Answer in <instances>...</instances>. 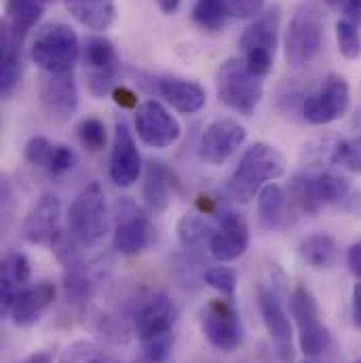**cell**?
Returning a JSON list of instances; mask_svg holds the SVG:
<instances>
[{
    "label": "cell",
    "mask_w": 361,
    "mask_h": 363,
    "mask_svg": "<svg viewBox=\"0 0 361 363\" xmlns=\"http://www.w3.org/2000/svg\"><path fill=\"white\" fill-rule=\"evenodd\" d=\"M258 308L274 347L279 363H294V330L285 311L287 277L277 264H271L256 289Z\"/></svg>",
    "instance_id": "obj_1"
},
{
    "label": "cell",
    "mask_w": 361,
    "mask_h": 363,
    "mask_svg": "<svg viewBox=\"0 0 361 363\" xmlns=\"http://www.w3.org/2000/svg\"><path fill=\"white\" fill-rule=\"evenodd\" d=\"M285 174V159L283 155L267 142L252 144L235 172L226 180V192L241 203H250L267 182L277 180Z\"/></svg>",
    "instance_id": "obj_2"
},
{
    "label": "cell",
    "mask_w": 361,
    "mask_h": 363,
    "mask_svg": "<svg viewBox=\"0 0 361 363\" xmlns=\"http://www.w3.org/2000/svg\"><path fill=\"white\" fill-rule=\"evenodd\" d=\"M81 55L79 34L62 21L43 26L30 47V57L45 74H68Z\"/></svg>",
    "instance_id": "obj_3"
},
{
    "label": "cell",
    "mask_w": 361,
    "mask_h": 363,
    "mask_svg": "<svg viewBox=\"0 0 361 363\" xmlns=\"http://www.w3.org/2000/svg\"><path fill=\"white\" fill-rule=\"evenodd\" d=\"M265 79L256 77L245 60L231 57L220 64L216 72L218 99L241 116H252L265 95Z\"/></svg>",
    "instance_id": "obj_4"
},
{
    "label": "cell",
    "mask_w": 361,
    "mask_h": 363,
    "mask_svg": "<svg viewBox=\"0 0 361 363\" xmlns=\"http://www.w3.org/2000/svg\"><path fill=\"white\" fill-rule=\"evenodd\" d=\"M108 203L99 182L87 184L72 201L68 211V230L83 245L91 247L108 233Z\"/></svg>",
    "instance_id": "obj_5"
},
{
    "label": "cell",
    "mask_w": 361,
    "mask_h": 363,
    "mask_svg": "<svg viewBox=\"0 0 361 363\" xmlns=\"http://www.w3.org/2000/svg\"><path fill=\"white\" fill-rule=\"evenodd\" d=\"M323 45V19L317 6L302 4L291 15L285 38H283V51L285 62L291 68H304L309 66Z\"/></svg>",
    "instance_id": "obj_6"
},
{
    "label": "cell",
    "mask_w": 361,
    "mask_h": 363,
    "mask_svg": "<svg viewBox=\"0 0 361 363\" xmlns=\"http://www.w3.org/2000/svg\"><path fill=\"white\" fill-rule=\"evenodd\" d=\"M279 23H281V6L274 4L265 13H260L256 21L248 26L239 38V47L243 51V60L248 68L260 79H267L271 74L274 51L279 43Z\"/></svg>",
    "instance_id": "obj_7"
},
{
    "label": "cell",
    "mask_w": 361,
    "mask_h": 363,
    "mask_svg": "<svg viewBox=\"0 0 361 363\" xmlns=\"http://www.w3.org/2000/svg\"><path fill=\"white\" fill-rule=\"evenodd\" d=\"M289 315L298 325V345L309 359L321 357L332 347V332L321 321V308L315 296L298 285L289 296Z\"/></svg>",
    "instance_id": "obj_8"
},
{
    "label": "cell",
    "mask_w": 361,
    "mask_h": 363,
    "mask_svg": "<svg viewBox=\"0 0 361 363\" xmlns=\"http://www.w3.org/2000/svg\"><path fill=\"white\" fill-rule=\"evenodd\" d=\"M351 182L332 172H306L291 180L289 196L302 213H319L328 205L343 203L349 196Z\"/></svg>",
    "instance_id": "obj_9"
},
{
    "label": "cell",
    "mask_w": 361,
    "mask_h": 363,
    "mask_svg": "<svg viewBox=\"0 0 361 363\" xmlns=\"http://www.w3.org/2000/svg\"><path fill=\"white\" fill-rule=\"evenodd\" d=\"M199 325L207 342L218 351L231 353L243 345L241 317L228 298L209 300L199 313Z\"/></svg>",
    "instance_id": "obj_10"
},
{
    "label": "cell",
    "mask_w": 361,
    "mask_h": 363,
    "mask_svg": "<svg viewBox=\"0 0 361 363\" xmlns=\"http://www.w3.org/2000/svg\"><path fill=\"white\" fill-rule=\"evenodd\" d=\"M155 237L150 218L129 199H121L114 205V230L112 247L123 256L142 254Z\"/></svg>",
    "instance_id": "obj_11"
},
{
    "label": "cell",
    "mask_w": 361,
    "mask_h": 363,
    "mask_svg": "<svg viewBox=\"0 0 361 363\" xmlns=\"http://www.w3.org/2000/svg\"><path fill=\"white\" fill-rule=\"evenodd\" d=\"M351 104V87L345 77L328 74L321 85L302 99V116L311 125H330L343 118Z\"/></svg>",
    "instance_id": "obj_12"
},
{
    "label": "cell",
    "mask_w": 361,
    "mask_h": 363,
    "mask_svg": "<svg viewBox=\"0 0 361 363\" xmlns=\"http://www.w3.org/2000/svg\"><path fill=\"white\" fill-rule=\"evenodd\" d=\"M83 62L87 74V89L93 97H104L114 91L118 77V53L106 36H89L83 47Z\"/></svg>",
    "instance_id": "obj_13"
},
{
    "label": "cell",
    "mask_w": 361,
    "mask_h": 363,
    "mask_svg": "<svg viewBox=\"0 0 361 363\" xmlns=\"http://www.w3.org/2000/svg\"><path fill=\"white\" fill-rule=\"evenodd\" d=\"M133 123L138 138L150 148H170L182 135V127L176 116H172V112L155 99L138 106Z\"/></svg>",
    "instance_id": "obj_14"
},
{
    "label": "cell",
    "mask_w": 361,
    "mask_h": 363,
    "mask_svg": "<svg viewBox=\"0 0 361 363\" xmlns=\"http://www.w3.org/2000/svg\"><path fill=\"white\" fill-rule=\"evenodd\" d=\"M248 131L233 118H218L205 127L199 140V157L207 165H224L245 144Z\"/></svg>",
    "instance_id": "obj_15"
},
{
    "label": "cell",
    "mask_w": 361,
    "mask_h": 363,
    "mask_svg": "<svg viewBox=\"0 0 361 363\" xmlns=\"http://www.w3.org/2000/svg\"><path fill=\"white\" fill-rule=\"evenodd\" d=\"M178 321V308L172 296L165 291L152 294L146 302L140 304L135 313V332L142 345L174 338V325Z\"/></svg>",
    "instance_id": "obj_16"
},
{
    "label": "cell",
    "mask_w": 361,
    "mask_h": 363,
    "mask_svg": "<svg viewBox=\"0 0 361 363\" xmlns=\"http://www.w3.org/2000/svg\"><path fill=\"white\" fill-rule=\"evenodd\" d=\"M108 174H110V180L118 188L133 186L142 176V157L125 118H116V125H114Z\"/></svg>",
    "instance_id": "obj_17"
},
{
    "label": "cell",
    "mask_w": 361,
    "mask_h": 363,
    "mask_svg": "<svg viewBox=\"0 0 361 363\" xmlns=\"http://www.w3.org/2000/svg\"><path fill=\"white\" fill-rule=\"evenodd\" d=\"M38 99L49 118L66 123L74 116L79 108V87L74 74H40L38 79Z\"/></svg>",
    "instance_id": "obj_18"
},
{
    "label": "cell",
    "mask_w": 361,
    "mask_h": 363,
    "mask_svg": "<svg viewBox=\"0 0 361 363\" xmlns=\"http://www.w3.org/2000/svg\"><path fill=\"white\" fill-rule=\"evenodd\" d=\"M62 201L55 194H43L21 224V237L32 245H49L62 233Z\"/></svg>",
    "instance_id": "obj_19"
},
{
    "label": "cell",
    "mask_w": 361,
    "mask_h": 363,
    "mask_svg": "<svg viewBox=\"0 0 361 363\" xmlns=\"http://www.w3.org/2000/svg\"><path fill=\"white\" fill-rule=\"evenodd\" d=\"M250 247V226L243 216L226 211L220 218L218 228L209 237V254L220 264L235 262Z\"/></svg>",
    "instance_id": "obj_20"
},
{
    "label": "cell",
    "mask_w": 361,
    "mask_h": 363,
    "mask_svg": "<svg viewBox=\"0 0 361 363\" xmlns=\"http://www.w3.org/2000/svg\"><path fill=\"white\" fill-rule=\"evenodd\" d=\"M55 296H57V289L51 281H40L36 285L23 287L11 311L13 323L17 328H32L34 323L40 321L43 313L53 304Z\"/></svg>",
    "instance_id": "obj_21"
},
{
    "label": "cell",
    "mask_w": 361,
    "mask_h": 363,
    "mask_svg": "<svg viewBox=\"0 0 361 363\" xmlns=\"http://www.w3.org/2000/svg\"><path fill=\"white\" fill-rule=\"evenodd\" d=\"M157 89L165 97V101L180 114H194L203 110L207 101L205 89L199 83L186 81V79H176V77L161 79L157 83Z\"/></svg>",
    "instance_id": "obj_22"
},
{
    "label": "cell",
    "mask_w": 361,
    "mask_h": 363,
    "mask_svg": "<svg viewBox=\"0 0 361 363\" xmlns=\"http://www.w3.org/2000/svg\"><path fill=\"white\" fill-rule=\"evenodd\" d=\"M142 196H144L146 207L152 213H163L170 207V203H172V174L163 163L150 161L146 165Z\"/></svg>",
    "instance_id": "obj_23"
},
{
    "label": "cell",
    "mask_w": 361,
    "mask_h": 363,
    "mask_svg": "<svg viewBox=\"0 0 361 363\" xmlns=\"http://www.w3.org/2000/svg\"><path fill=\"white\" fill-rule=\"evenodd\" d=\"M68 13L87 30L104 32L116 19L114 0H64Z\"/></svg>",
    "instance_id": "obj_24"
},
{
    "label": "cell",
    "mask_w": 361,
    "mask_h": 363,
    "mask_svg": "<svg viewBox=\"0 0 361 363\" xmlns=\"http://www.w3.org/2000/svg\"><path fill=\"white\" fill-rule=\"evenodd\" d=\"M300 258L315 271H330L338 260L336 239L328 233H313L298 245Z\"/></svg>",
    "instance_id": "obj_25"
},
{
    "label": "cell",
    "mask_w": 361,
    "mask_h": 363,
    "mask_svg": "<svg viewBox=\"0 0 361 363\" xmlns=\"http://www.w3.org/2000/svg\"><path fill=\"white\" fill-rule=\"evenodd\" d=\"M45 9L47 6L38 0H6V21L2 26L17 43H21L40 21Z\"/></svg>",
    "instance_id": "obj_26"
},
{
    "label": "cell",
    "mask_w": 361,
    "mask_h": 363,
    "mask_svg": "<svg viewBox=\"0 0 361 363\" xmlns=\"http://www.w3.org/2000/svg\"><path fill=\"white\" fill-rule=\"evenodd\" d=\"M256 218H258V226L262 230H277L283 224V218H285V192H283V188L279 184L269 182L258 192Z\"/></svg>",
    "instance_id": "obj_27"
},
{
    "label": "cell",
    "mask_w": 361,
    "mask_h": 363,
    "mask_svg": "<svg viewBox=\"0 0 361 363\" xmlns=\"http://www.w3.org/2000/svg\"><path fill=\"white\" fill-rule=\"evenodd\" d=\"M62 285H64V294L70 302H74V304L87 302L95 291V279L87 269V262L79 264V267L64 269Z\"/></svg>",
    "instance_id": "obj_28"
},
{
    "label": "cell",
    "mask_w": 361,
    "mask_h": 363,
    "mask_svg": "<svg viewBox=\"0 0 361 363\" xmlns=\"http://www.w3.org/2000/svg\"><path fill=\"white\" fill-rule=\"evenodd\" d=\"M228 17L224 0H196L192 6V21L205 32H218Z\"/></svg>",
    "instance_id": "obj_29"
},
{
    "label": "cell",
    "mask_w": 361,
    "mask_h": 363,
    "mask_svg": "<svg viewBox=\"0 0 361 363\" xmlns=\"http://www.w3.org/2000/svg\"><path fill=\"white\" fill-rule=\"evenodd\" d=\"M60 363H123L116 359L110 351L93 345V342H72L66 347V351L60 355Z\"/></svg>",
    "instance_id": "obj_30"
},
{
    "label": "cell",
    "mask_w": 361,
    "mask_h": 363,
    "mask_svg": "<svg viewBox=\"0 0 361 363\" xmlns=\"http://www.w3.org/2000/svg\"><path fill=\"white\" fill-rule=\"evenodd\" d=\"M211 235H213V228L209 226V222L196 213H186L178 222V239L184 247H196L205 239L209 241Z\"/></svg>",
    "instance_id": "obj_31"
},
{
    "label": "cell",
    "mask_w": 361,
    "mask_h": 363,
    "mask_svg": "<svg viewBox=\"0 0 361 363\" xmlns=\"http://www.w3.org/2000/svg\"><path fill=\"white\" fill-rule=\"evenodd\" d=\"M336 43H338V51L345 60H360L361 34L357 21H353L349 17H340L336 21Z\"/></svg>",
    "instance_id": "obj_32"
},
{
    "label": "cell",
    "mask_w": 361,
    "mask_h": 363,
    "mask_svg": "<svg viewBox=\"0 0 361 363\" xmlns=\"http://www.w3.org/2000/svg\"><path fill=\"white\" fill-rule=\"evenodd\" d=\"M330 163L345 167L353 174H361V138L340 140L330 150Z\"/></svg>",
    "instance_id": "obj_33"
},
{
    "label": "cell",
    "mask_w": 361,
    "mask_h": 363,
    "mask_svg": "<svg viewBox=\"0 0 361 363\" xmlns=\"http://www.w3.org/2000/svg\"><path fill=\"white\" fill-rule=\"evenodd\" d=\"M77 135L81 140V144L91 150V152H99L106 148V140H108V133H106V125L101 118L97 116H87L79 123L77 127Z\"/></svg>",
    "instance_id": "obj_34"
},
{
    "label": "cell",
    "mask_w": 361,
    "mask_h": 363,
    "mask_svg": "<svg viewBox=\"0 0 361 363\" xmlns=\"http://www.w3.org/2000/svg\"><path fill=\"white\" fill-rule=\"evenodd\" d=\"M205 283L216 289L222 298L233 300L235 291H237V283H239V274L231 267H213L205 272Z\"/></svg>",
    "instance_id": "obj_35"
},
{
    "label": "cell",
    "mask_w": 361,
    "mask_h": 363,
    "mask_svg": "<svg viewBox=\"0 0 361 363\" xmlns=\"http://www.w3.org/2000/svg\"><path fill=\"white\" fill-rule=\"evenodd\" d=\"M2 272H6L19 287H28L32 279V264L26 254L21 252H6L2 260Z\"/></svg>",
    "instance_id": "obj_36"
},
{
    "label": "cell",
    "mask_w": 361,
    "mask_h": 363,
    "mask_svg": "<svg viewBox=\"0 0 361 363\" xmlns=\"http://www.w3.org/2000/svg\"><path fill=\"white\" fill-rule=\"evenodd\" d=\"M53 150H55V144H51L49 138H45V135H34V138L28 140V144H26V148H23V157H26L28 163L47 169Z\"/></svg>",
    "instance_id": "obj_37"
},
{
    "label": "cell",
    "mask_w": 361,
    "mask_h": 363,
    "mask_svg": "<svg viewBox=\"0 0 361 363\" xmlns=\"http://www.w3.org/2000/svg\"><path fill=\"white\" fill-rule=\"evenodd\" d=\"M77 165V152L70 148V146H64V144H57L53 155H51V161L47 165V172L51 176H64L68 174L72 167Z\"/></svg>",
    "instance_id": "obj_38"
},
{
    "label": "cell",
    "mask_w": 361,
    "mask_h": 363,
    "mask_svg": "<svg viewBox=\"0 0 361 363\" xmlns=\"http://www.w3.org/2000/svg\"><path fill=\"white\" fill-rule=\"evenodd\" d=\"M224 2H226L228 17L252 19V17H258L262 13L267 0H224Z\"/></svg>",
    "instance_id": "obj_39"
},
{
    "label": "cell",
    "mask_w": 361,
    "mask_h": 363,
    "mask_svg": "<svg viewBox=\"0 0 361 363\" xmlns=\"http://www.w3.org/2000/svg\"><path fill=\"white\" fill-rule=\"evenodd\" d=\"M334 9L343 11L345 17L353 19V21H360L361 17V0H328Z\"/></svg>",
    "instance_id": "obj_40"
},
{
    "label": "cell",
    "mask_w": 361,
    "mask_h": 363,
    "mask_svg": "<svg viewBox=\"0 0 361 363\" xmlns=\"http://www.w3.org/2000/svg\"><path fill=\"white\" fill-rule=\"evenodd\" d=\"M112 95H114V101L121 108H135L138 106V95L129 87H114Z\"/></svg>",
    "instance_id": "obj_41"
},
{
    "label": "cell",
    "mask_w": 361,
    "mask_h": 363,
    "mask_svg": "<svg viewBox=\"0 0 361 363\" xmlns=\"http://www.w3.org/2000/svg\"><path fill=\"white\" fill-rule=\"evenodd\" d=\"M347 264H349V271L353 272L361 281V239L349 247V252H347Z\"/></svg>",
    "instance_id": "obj_42"
},
{
    "label": "cell",
    "mask_w": 361,
    "mask_h": 363,
    "mask_svg": "<svg viewBox=\"0 0 361 363\" xmlns=\"http://www.w3.org/2000/svg\"><path fill=\"white\" fill-rule=\"evenodd\" d=\"M353 319L355 325L361 330V283H357L353 289Z\"/></svg>",
    "instance_id": "obj_43"
},
{
    "label": "cell",
    "mask_w": 361,
    "mask_h": 363,
    "mask_svg": "<svg viewBox=\"0 0 361 363\" xmlns=\"http://www.w3.org/2000/svg\"><path fill=\"white\" fill-rule=\"evenodd\" d=\"M21 363H53V355L49 351H38V353L26 357Z\"/></svg>",
    "instance_id": "obj_44"
},
{
    "label": "cell",
    "mask_w": 361,
    "mask_h": 363,
    "mask_svg": "<svg viewBox=\"0 0 361 363\" xmlns=\"http://www.w3.org/2000/svg\"><path fill=\"white\" fill-rule=\"evenodd\" d=\"M180 2L182 0H157L159 9H161L165 15H174V13L180 9Z\"/></svg>",
    "instance_id": "obj_45"
},
{
    "label": "cell",
    "mask_w": 361,
    "mask_h": 363,
    "mask_svg": "<svg viewBox=\"0 0 361 363\" xmlns=\"http://www.w3.org/2000/svg\"><path fill=\"white\" fill-rule=\"evenodd\" d=\"M38 2H40V4H45V6H47V4H51V2H55V0H38Z\"/></svg>",
    "instance_id": "obj_46"
},
{
    "label": "cell",
    "mask_w": 361,
    "mask_h": 363,
    "mask_svg": "<svg viewBox=\"0 0 361 363\" xmlns=\"http://www.w3.org/2000/svg\"><path fill=\"white\" fill-rule=\"evenodd\" d=\"M355 363H361V359H360V362H355Z\"/></svg>",
    "instance_id": "obj_47"
}]
</instances>
